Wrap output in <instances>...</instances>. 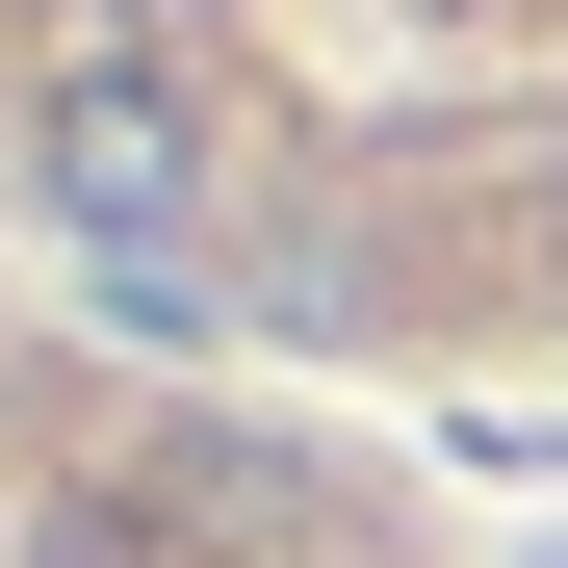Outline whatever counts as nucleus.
I'll list each match as a JSON object with an SVG mask.
<instances>
[{
    "label": "nucleus",
    "mask_w": 568,
    "mask_h": 568,
    "mask_svg": "<svg viewBox=\"0 0 568 568\" xmlns=\"http://www.w3.org/2000/svg\"><path fill=\"white\" fill-rule=\"evenodd\" d=\"M27 207H52V233H104V258H155V284H181V258H207V233H233V155H207V104H181V78H155V52H78V78H52V104H27Z\"/></svg>",
    "instance_id": "nucleus-1"
}]
</instances>
